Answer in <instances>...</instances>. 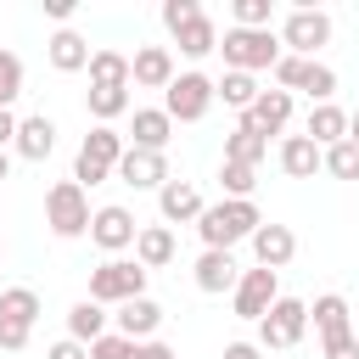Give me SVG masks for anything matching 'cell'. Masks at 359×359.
<instances>
[{"label": "cell", "mask_w": 359, "mask_h": 359, "mask_svg": "<svg viewBox=\"0 0 359 359\" xmlns=\"http://www.w3.org/2000/svg\"><path fill=\"white\" fill-rule=\"evenodd\" d=\"M280 168H286L292 180H314V174L325 168V151H320L309 135H286V140H280Z\"/></svg>", "instance_id": "obj_23"}, {"label": "cell", "mask_w": 359, "mask_h": 359, "mask_svg": "<svg viewBox=\"0 0 359 359\" xmlns=\"http://www.w3.org/2000/svg\"><path fill=\"white\" fill-rule=\"evenodd\" d=\"M17 123H22V118H17L11 107H0V151H6L11 140H17Z\"/></svg>", "instance_id": "obj_42"}, {"label": "cell", "mask_w": 359, "mask_h": 359, "mask_svg": "<svg viewBox=\"0 0 359 359\" xmlns=\"http://www.w3.org/2000/svg\"><path fill=\"white\" fill-rule=\"evenodd\" d=\"M45 17H56V22H67V17H73V0H45Z\"/></svg>", "instance_id": "obj_45"}, {"label": "cell", "mask_w": 359, "mask_h": 359, "mask_svg": "<svg viewBox=\"0 0 359 359\" xmlns=\"http://www.w3.org/2000/svg\"><path fill=\"white\" fill-rule=\"evenodd\" d=\"M90 84H135L129 56H123V50H112V45H101V50L90 56Z\"/></svg>", "instance_id": "obj_30"}, {"label": "cell", "mask_w": 359, "mask_h": 359, "mask_svg": "<svg viewBox=\"0 0 359 359\" xmlns=\"http://www.w3.org/2000/svg\"><path fill=\"white\" fill-rule=\"evenodd\" d=\"M224 359H264L258 342H224Z\"/></svg>", "instance_id": "obj_43"}, {"label": "cell", "mask_w": 359, "mask_h": 359, "mask_svg": "<svg viewBox=\"0 0 359 359\" xmlns=\"http://www.w3.org/2000/svg\"><path fill=\"white\" fill-rule=\"evenodd\" d=\"M174 45H180V56H191V62H202V56H213V50H219V28H213V17L202 11L196 22H185V28L174 34Z\"/></svg>", "instance_id": "obj_28"}, {"label": "cell", "mask_w": 359, "mask_h": 359, "mask_svg": "<svg viewBox=\"0 0 359 359\" xmlns=\"http://www.w3.org/2000/svg\"><path fill=\"white\" fill-rule=\"evenodd\" d=\"M325 174H331V180H359V146H353V140H337V146L325 151Z\"/></svg>", "instance_id": "obj_34"}, {"label": "cell", "mask_w": 359, "mask_h": 359, "mask_svg": "<svg viewBox=\"0 0 359 359\" xmlns=\"http://www.w3.org/2000/svg\"><path fill=\"white\" fill-rule=\"evenodd\" d=\"M275 6L269 0H236V28H269Z\"/></svg>", "instance_id": "obj_38"}, {"label": "cell", "mask_w": 359, "mask_h": 359, "mask_svg": "<svg viewBox=\"0 0 359 359\" xmlns=\"http://www.w3.org/2000/svg\"><path fill=\"white\" fill-rule=\"evenodd\" d=\"M140 359H180V353H174L168 342H157V337H151V342H140Z\"/></svg>", "instance_id": "obj_44"}, {"label": "cell", "mask_w": 359, "mask_h": 359, "mask_svg": "<svg viewBox=\"0 0 359 359\" xmlns=\"http://www.w3.org/2000/svg\"><path fill=\"white\" fill-rule=\"evenodd\" d=\"M348 140L359 146V112H348Z\"/></svg>", "instance_id": "obj_46"}, {"label": "cell", "mask_w": 359, "mask_h": 359, "mask_svg": "<svg viewBox=\"0 0 359 359\" xmlns=\"http://www.w3.org/2000/svg\"><path fill=\"white\" fill-rule=\"evenodd\" d=\"M309 325L320 331V342H325V337H348V331H353L348 297H342V292H320V297L309 303Z\"/></svg>", "instance_id": "obj_19"}, {"label": "cell", "mask_w": 359, "mask_h": 359, "mask_svg": "<svg viewBox=\"0 0 359 359\" xmlns=\"http://www.w3.org/2000/svg\"><path fill=\"white\" fill-rule=\"evenodd\" d=\"M28 331H34V325H17V320H0V348H6V353H17V348H28Z\"/></svg>", "instance_id": "obj_39"}, {"label": "cell", "mask_w": 359, "mask_h": 359, "mask_svg": "<svg viewBox=\"0 0 359 359\" xmlns=\"http://www.w3.org/2000/svg\"><path fill=\"white\" fill-rule=\"evenodd\" d=\"M6 174H11V151H0V180H6Z\"/></svg>", "instance_id": "obj_47"}, {"label": "cell", "mask_w": 359, "mask_h": 359, "mask_svg": "<svg viewBox=\"0 0 359 359\" xmlns=\"http://www.w3.org/2000/svg\"><path fill=\"white\" fill-rule=\"evenodd\" d=\"M146 275L151 269H140L135 258H101L95 269H90V303H129V297H146Z\"/></svg>", "instance_id": "obj_5"}, {"label": "cell", "mask_w": 359, "mask_h": 359, "mask_svg": "<svg viewBox=\"0 0 359 359\" xmlns=\"http://www.w3.org/2000/svg\"><path fill=\"white\" fill-rule=\"evenodd\" d=\"M230 303H236V314H241V320H252V325H258V320L280 303V280H275V269H264V264H258V269H241V280H236Z\"/></svg>", "instance_id": "obj_9"}, {"label": "cell", "mask_w": 359, "mask_h": 359, "mask_svg": "<svg viewBox=\"0 0 359 359\" xmlns=\"http://www.w3.org/2000/svg\"><path fill=\"white\" fill-rule=\"evenodd\" d=\"M0 320L34 325V320H39V292H34V286H6V292H0Z\"/></svg>", "instance_id": "obj_31"}, {"label": "cell", "mask_w": 359, "mask_h": 359, "mask_svg": "<svg viewBox=\"0 0 359 359\" xmlns=\"http://www.w3.org/2000/svg\"><path fill=\"white\" fill-rule=\"evenodd\" d=\"M135 236H140V224H135L129 208H118V202L95 208V219H90V241H95L107 258H118L123 247H135Z\"/></svg>", "instance_id": "obj_10"}, {"label": "cell", "mask_w": 359, "mask_h": 359, "mask_svg": "<svg viewBox=\"0 0 359 359\" xmlns=\"http://www.w3.org/2000/svg\"><path fill=\"white\" fill-rule=\"evenodd\" d=\"M219 95H213V79L208 73H180L168 90H163V112L174 118V123H196V118H208V107H213Z\"/></svg>", "instance_id": "obj_6"}, {"label": "cell", "mask_w": 359, "mask_h": 359, "mask_svg": "<svg viewBox=\"0 0 359 359\" xmlns=\"http://www.w3.org/2000/svg\"><path fill=\"white\" fill-rule=\"evenodd\" d=\"M129 73H135V84L140 90H168L180 73H174V50L168 45H140L135 56H129Z\"/></svg>", "instance_id": "obj_15"}, {"label": "cell", "mask_w": 359, "mask_h": 359, "mask_svg": "<svg viewBox=\"0 0 359 359\" xmlns=\"http://www.w3.org/2000/svg\"><path fill=\"white\" fill-rule=\"evenodd\" d=\"M241 118H247L258 135H280V129L292 123V95H286V90H264V95H258Z\"/></svg>", "instance_id": "obj_21"}, {"label": "cell", "mask_w": 359, "mask_h": 359, "mask_svg": "<svg viewBox=\"0 0 359 359\" xmlns=\"http://www.w3.org/2000/svg\"><path fill=\"white\" fill-rule=\"evenodd\" d=\"M264 224V213H258V202H213V208H202V219H196V236H202V247H236V241H252V230Z\"/></svg>", "instance_id": "obj_1"}, {"label": "cell", "mask_w": 359, "mask_h": 359, "mask_svg": "<svg viewBox=\"0 0 359 359\" xmlns=\"http://www.w3.org/2000/svg\"><path fill=\"white\" fill-rule=\"evenodd\" d=\"M11 151H17L22 163H45V157L56 151V123H50L45 112L22 118V123H17V140H11Z\"/></svg>", "instance_id": "obj_17"}, {"label": "cell", "mask_w": 359, "mask_h": 359, "mask_svg": "<svg viewBox=\"0 0 359 359\" xmlns=\"http://www.w3.org/2000/svg\"><path fill=\"white\" fill-rule=\"evenodd\" d=\"M213 95H219L224 107H236V118H241L264 90H258V79H252V73H224V79H213Z\"/></svg>", "instance_id": "obj_29"}, {"label": "cell", "mask_w": 359, "mask_h": 359, "mask_svg": "<svg viewBox=\"0 0 359 359\" xmlns=\"http://www.w3.org/2000/svg\"><path fill=\"white\" fill-rule=\"evenodd\" d=\"M196 292H208V297H219V292H236V280H241V269H236V252H224V247H202V258H196Z\"/></svg>", "instance_id": "obj_14"}, {"label": "cell", "mask_w": 359, "mask_h": 359, "mask_svg": "<svg viewBox=\"0 0 359 359\" xmlns=\"http://www.w3.org/2000/svg\"><path fill=\"white\" fill-rule=\"evenodd\" d=\"M303 135H309L320 151H331L337 140H348V112H342L337 101H325V107H309V123H303Z\"/></svg>", "instance_id": "obj_22"}, {"label": "cell", "mask_w": 359, "mask_h": 359, "mask_svg": "<svg viewBox=\"0 0 359 359\" xmlns=\"http://www.w3.org/2000/svg\"><path fill=\"white\" fill-rule=\"evenodd\" d=\"M168 140H174V118H168L163 107H135V118H129V146H140V151H168Z\"/></svg>", "instance_id": "obj_16"}, {"label": "cell", "mask_w": 359, "mask_h": 359, "mask_svg": "<svg viewBox=\"0 0 359 359\" xmlns=\"http://www.w3.org/2000/svg\"><path fill=\"white\" fill-rule=\"evenodd\" d=\"M90 359H140V342H129V337L107 331L101 342H90Z\"/></svg>", "instance_id": "obj_36"}, {"label": "cell", "mask_w": 359, "mask_h": 359, "mask_svg": "<svg viewBox=\"0 0 359 359\" xmlns=\"http://www.w3.org/2000/svg\"><path fill=\"white\" fill-rule=\"evenodd\" d=\"M67 337H73V342H84V348H90V342H101V337H107V309H101V303H90V297H79V303L67 309Z\"/></svg>", "instance_id": "obj_27"}, {"label": "cell", "mask_w": 359, "mask_h": 359, "mask_svg": "<svg viewBox=\"0 0 359 359\" xmlns=\"http://www.w3.org/2000/svg\"><path fill=\"white\" fill-rule=\"evenodd\" d=\"M280 45H286L292 56H309V62H314V50L331 45V17H325L320 6H297V11H286V22H280Z\"/></svg>", "instance_id": "obj_8"}, {"label": "cell", "mask_w": 359, "mask_h": 359, "mask_svg": "<svg viewBox=\"0 0 359 359\" xmlns=\"http://www.w3.org/2000/svg\"><path fill=\"white\" fill-rule=\"evenodd\" d=\"M90 219H95V208H90L84 185H79V180H56L50 196H45V224H50V236L79 241V236H90Z\"/></svg>", "instance_id": "obj_4"}, {"label": "cell", "mask_w": 359, "mask_h": 359, "mask_svg": "<svg viewBox=\"0 0 359 359\" xmlns=\"http://www.w3.org/2000/svg\"><path fill=\"white\" fill-rule=\"evenodd\" d=\"M118 180H123L129 191H163L174 174H168V157H163V151H140V146H129L123 163H118Z\"/></svg>", "instance_id": "obj_11"}, {"label": "cell", "mask_w": 359, "mask_h": 359, "mask_svg": "<svg viewBox=\"0 0 359 359\" xmlns=\"http://www.w3.org/2000/svg\"><path fill=\"white\" fill-rule=\"evenodd\" d=\"M202 208H208V202H202V191H196L191 180H168V185L157 191V213H163L168 230H174V224H196Z\"/></svg>", "instance_id": "obj_12"}, {"label": "cell", "mask_w": 359, "mask_h": 359, "mask_svg": "<svg viewBox=\"0 0 359 359\" xmlns=\"http://www.w3.org/2000/svg\"><path fill=\"white\" fill-rule=\"evenodd\" d=\"M123 151H129V140H123L112 123H95V129L84 135L79 157H73V180H79V185H101L107 174H118Z\"/></svg>", "instance_id": "obj_3"}, {"label": "cell", "mask_w": 359, "mask_h": 359, "mask_svg": "<svg viewBox=\"0 0 359 359\" xmlns=\"http://www.w3.org/2000/svg\"><path fill=\"white\" fill-rule=\"evenodd\" d=\"M202 17V0H163V28L168 34H180L185 22H196Z\"/></svg>", "instance_id": "obj_37"}, {"label": "cell", "mask_w": 359, "mask_h": 359, "mask_svg": "<svg viewBox=\"0 0 359 359\" xmlns=\"http://www.w3.org/2000/svg\"><path fill=\"white\" fill-rule=\"evenodd\" d=\"M219 185H224L230 202H252V191H258V168H247V163H224V168H219Z\"/></svg>", "instance_id": "obj_33"}, {"label": "cell", "mask_w": 359, "mask_h": 359, "mask_svg": "<svg viewBox=\"0 0 359 359\" xmlns=\"http://www.w3.org/2000/svg\"><path fill=\"white\" fill-rule=\"evenodd\" d=\"M325 359H359V331H348V337H325Z\"/></svg>", "instance_id": "obj_40"}, {"label": "cell", "mask_w": 359, "mask_h": 359, "mask_svg": "<svg viewBox=\"0 0 359 359\" xmlns=\"http://www.w3.org/2000/svg\"><path fill=\"white\" fill-rule=\"evenodd\" d=\"M22 95V56L0 45V107H11Z\"/></svg>", "instance_id": "obj_35"}, {"label": "cell", "mask_w": 359, "mask_h": 359, "mask_svg": "<svg viewBox=\"0 0 359 359\" xmlns=\"http://www.w3.org/2000/svg\"><path fill=\"white\" fill-rule=\"evenodd\" d=\"M297 90H303L314 107H325V101L337 95V73H331L325 62H303V79H297Z\"/></svg>", "instance_id": "obj_32"}, {"label": "cell", "mask_w": 359, "mask_h": 359, "mask_svg": "<svg viewBox=\"0 0 359 359\" xmlns=\"http://www.w3.org/2000/svg\"><path fill=\"white\" fill-rule=\"evenodd\" d=\"M219 50H224V73H258V67L275 73V62H280V34H269V28H224Z\"/></svg>", "instance_id": "obj_2"}, {"label": "cell", "mask_w": 359, "mask_h": 359, "mask_svg": "<svg viewBox=\"0 0 359 359\" xmlns=\"http://www.w3.org/2000/svg\"><path fill=\"white\" fill-rule=\"evenodd\" d=\"M0 252H6V236H0Z\"/></svg>", "instance_id": "obj_48"}, {"label": "cell", "mask_w": 359, "mask_h": 359, "mask_svg": "<svg viewBox=\"0 0 359 359\" xmlns=\"http://www.w3.org/2000/svg\"><path fill=\"white\" fill-rule=\"evenodd\" d=\"M264 151H269V135H258L247 118H236V129L224 135V163H247V168H258Z\"/></svg>", "instance_id": "obj_24"}, {"label": "cell", "mask_w": 359, "mask_h": 359, "mask_svg": "<svg viewBox=\"0 0 359 359\" xmlns=\"http://www.w3.org/2000/svg\"><path fill=\"white\" fill-rule=\"evenodd\" d=\"M303 337H309V303L303 297H280L258 320V348H297Z\"/></svg>", "instance_id": "obj_7"}, {"label": "cell", "mask_w": 359, "mask_h": 359, "mask_svg": "<svg viewBox=\"0 0 359 359\" xmlns=\"http://www.w3.org/2000/svg\"><path fill=\"white\" fill-rule=\"evenodd\" d=\"M84 112H90L95 123L123 118V112H129V84H90V90H84Z\"/></svg>", "instance_id": "obj_26"}, {"label": "cell", "mask_w": 359, "mask_h": 359, "mask_svg": "<svg viewBox=\"0 0 359 359\" xmlns=\"http://www.w3.org/2000/svg\"><path fill=\"white\" fill-rule=\"evenodd\" d=\"M292 252H297V236H292V224H275V219H264L258 230H252V258L264 264V269H286L292 264Z\"/></svg>", "instance_id": "obj_13"}, {"label": "cell", "mask_w": 359, "mask_h": 359, "mask_svg": "<svg viewBox=\"0 0 359 359\" xmlns=\"http://www.w3.org/2000/svg\"><path fill=\"white\" fill-rule=\"evenodd\" d=\"M45 56H50V67H56V73H84L95 50H90V39H84V34H73V28H56V34L45 39Z\"/></svg>", "instance_id": "obj_20"}, {"label": "cell", "mask_w": 359, "mask_h": 359, "mask_svg": "<svg viewBox=\"0 0 359 359\" xmlns=\"http://www.w3.org/2000/svg\"><path fill=\"white\" fill-rule=\"evenodd\" d=\"M45 359H90V348H84V342H73V337H62V342H50V348H45Z\"/></svg>", "instance_id": "obj_41"}, {"label": "cell", "mask_w": 359, "mask_h": 359, "mask_svg": "<svg viewBox=\"0 0 359 359\" xmlns=\"http://www.w3.org/2000/svg\"><path fill=\"white\" fill-rule=\"evenodd\" d=\"M118 337H129V342H151L157 337V325H163V309L151 303V297H129V303H118Z\"/></svg>", "instance_id": "obj_18"}, {"label": "cell", "mask_w": 359, "mask_h": 359, "mask_svg": "<svg viewBox=\"0 0 359 359\" xmlns=\"http://www.w3.org/2000/svg\"><path fill=\"white\" fill-rule=\"evenodd\" d=\"M135 264H140V269L174 264V230H168V224H140V236H135Z\"/></svg>", "instance_id": "obj_25"}]
</instances>
